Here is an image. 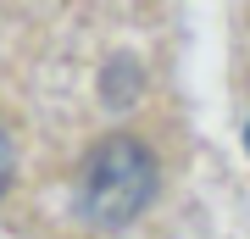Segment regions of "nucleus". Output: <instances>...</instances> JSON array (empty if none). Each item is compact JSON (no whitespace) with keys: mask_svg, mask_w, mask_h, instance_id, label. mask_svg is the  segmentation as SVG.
I'll return each instance as SVG.
<instances>
[{"mask_svg":"<svg viewBox=\"0 0 250 239\" xmlns=\"http://www.w3.org/2000/svg\"><path fill=\"white\" fill-rule=\"evenodd\" d=\"M6 184H11V133L0 128V195H6Z\"/></svg>","mask_w":250,"mask_h":239,"instance_id":"2","label":"nucleus"},{"mask_svg":"<svg viewBox=\"0 0 250 239\" xmlns=\"http://www.w3.org/2000/svg\"><path fill=\"white\" fill-rule=\"evenodd\" d=\"M156 189H161V173H156L150 145L128 139V133H111V139H100L95 151L83 156L78 212H83V222H95V228H123V222H134L145 206L156 200Z\"/></svg>","mask_w":250,"mask_h":239,"instance_id":"1","label":"nucleus"},{"mask_svg":"<svg viewBox=\"0 0 250 239\" xmlns=\"http://www.w3.org/2000/svg\"><path fill=\"white\" fill-rule=\"evenodd\" d=\"M245 145H250V128H245Z\"/></svg>","mask_w":250,"mask_h":239,"instance_id":"3","label":"nucleus"}]
</instances>
